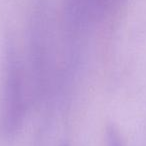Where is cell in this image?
Wrapping results in <instances>:
<instances>
[{
  "instance_id": "cell-2",
  "label": "cell",
  "mask_w": 146,
  "mask_h": 146,
  "mask_svg": "<svg viewBox=\"0 0 146 146\" xmlns=\"http://www.w3.org/2000/svg\"><path fill=\"white\" fill-rule=\"evenodd\" d=\"M107 142L108 146H123L119 133L113 126H110L107 129Z\"/></svg>"
},
{
  "instance_id": "cell-1",
  "label": "cell",
  "mask_w": 146,
  "mask_h": 146,
  "mask_svg": "<svg viewBox=\"0 0 146 146\" xmlns=\"http://www.w3.org/2000/svg\"><path fill=\"white\" fill-rule=\"evenodd\" d=\"M122 0H70L71 8L78 14L98 15L104 14L117 6Z\"/></svg>"
}]
</instances>
